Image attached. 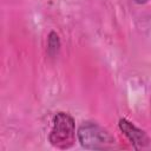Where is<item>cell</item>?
Returning <instances> with one entry per match:
<instances>
[{
    "mask_svg": "<svg viewBox=\"0 0 151 151\" xmlns=\"http://www.w3.org/2000/svg\"><path fill=\"white\" fill-rule=\"evenodd\" d=\"M77 136L81 146L88 150H107L116 147L114 137L94 122H84L79 126Z\"/></svg>",
    "mask_w": 151,
    "mask_h": 151,
    "instance_id": "6da1fadb",
    "label": "cell"
},
{
    "mask_svg": "<svg viewBox=\"0 0 151 151\" xmlns=\"http://www.w3.org/2000/svg\"><path fill=\"white\" fill-rule=\"evenodd\" d=\"M48 140L54 147L60 150L73 146L76 142V123L71 114L58 112L54 116Z\"/></svg>",
    "mask_w": 151,
    "mask_h": 151,
    "instance_id": "7a4b0ae2",
    "label": "cell"
},
{
    "mask_svg": "<svg viewBox=\"0 0 151 151\" xmlns=\"http://www.w3.org/2000/svg\"><path fill=\"white\" fill-rule=\"evenodd\" d=\"M118 126H119V130L131 142V144L133 145L134 149H143V147H146L149 145L150 139H149L147 134L145 133V131L137 127L130 120L122 118V119H119Z\"/></svg>",
    "mask_w": 151,
    "mask_h": 151,
    "instance_id": "3957f363",
    "label": "cell"
},
{
    "mask_svg": "<svg viewBox=\"0 0 151 151\" xmlns=\"http://www.w3.org/2000/svg\"><path fill=\"white\" fill-rule=\"evenodd\" d=\"M60 50V39L59 35L55 32H51L48 34V40H47V53L51 57H55Z\"/></svg>",
    "mask_w": 151,
    "mask_h": 151,
    "instance_id": "277c9868",
    "label": "cell"
},
{
    "mask_svg": "<svg viewBox=\"0 0 151 151\" xmlns=\"http://www.w3.org/2000/svg\"><path fill=\"white\" fill-rule=\"evenodd\" d=\"M137 4H145V2H147V0H134Z\"/></svg>",
    "mask_w": 151,
    "mask_h": 151,
    "instance_id": "5b68a950",
    "label": "cell"
}]
</instances>
